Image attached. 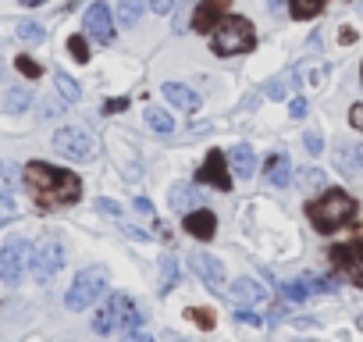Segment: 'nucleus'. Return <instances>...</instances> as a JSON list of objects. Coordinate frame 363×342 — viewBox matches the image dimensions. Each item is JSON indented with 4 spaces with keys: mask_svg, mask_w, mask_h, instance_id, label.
<instances>
[{
    "mask_svg": "<svg viewBox=\"0 0 363 342\" xmlns=\"http://www.w3.org/2000/svg\"><path fill=\"white\" fill-rule=\"evenodd\" d=\"M289 89H285V79H274L271 86H267V96H274V100H281Z\"/></svg>",
    "mask_w": 363,
    "mask_h": 342,
    "instance_id": "34",
    "label": "nucleus"
},
{
    "mask_svg": "<svg viewBox=\"0 0 363 342\" xmlns=\"http://www.w3.org/2000/svg\"><path fill=\"white\" fill-rule=\"evenodd\" d=\"M143 324V314L139 307L125 296V292H111L107 303L100 307V314L93 317V328L100 335H114V331H135Z\"/></svg>",
    "mask_w": 363,
    "mask_h": 342,
    "instance_id": "4",
    "label": "nucleus"
},
{
    "mask_svg": "<svg viewBox=\"0 0 363 342\" xmlns=\"http://www.w3.org/2000/svg\"><path fill=\"white\" fill-rule=\"evenodd\" d=\"M228 8H232V0H200V8L193 15V33H214Z\"/></svg>",
    "mask_w": 363,
    "mask_h": 342,
    "instance_id": "13",
    "label": "nucleus"
},
{
    "mask_svg": "<svg viewBox=\"0 0 363 342\" xmlns=\"http://www.w3.org/2000/svg\"><path fill=\"white\" fill-rule=\"evenodd\" d=\"M174 282H178V264H174V257H164L160 260V292H171Z\"/></svg>",
    "mask_w": 363,
    "mask_h": 342,
    "instance_id": "23",
    "label": "nucleus"
},
{
    "mask_svg": "<svg viewBox=\"0 0 363 342\" xmlns=\"http://www.w3.org/2000/svg\"><path fill=\"white\" fill-rule=\"evenodd\" d=\"M196 179H200V182H207V186H214V189H221V193H228V189H232L228 157H221V150H211V153H207V160H203V167L196 171Z\"/></svg>",
    "mask_w": 363,
    "mask_h": 342,
    "instance_id": "10",
    "label": "nucleus"
},
{
    "mask_svg": "<svg viewBox=\"0 0 363 342\" xmlns=\"http://www.w3.org/2000/svg\"><path fill=\"white\" fill-rule=\"evenodd\" d=\"M306 111H310V107H306V100H303V96H296V100L289 104V114H292V118H306Z\"/></svg>",
    "mask_w": 363,
    "mask_h": 342,
    "instance_id": "32",
    "label": "nucleus"
},
{
    "mask_svg": "<svg viewBox=\"0 0 363 342\" xmlns=\"http://www.w3.org/2000/svg\"><path fill=\"white\" fill-rule=\"evenodd\" d=\"M160 89H164V96H167L178 111H186V114H196V111H200V93H193L189 86H182V82H164Z\"/></svg>",
    "mask_w": 363,
    "mask_h": 342,
    "instance_id": "15",
    "label": "nucleus"
},
{
    "mask_svg": "<svg viewBox=\"0 0 363 342\" xmlns=\"http://www.w3.org/2000/svg\"><path fill=\"white\" fill-rule=\"evenodd\" d=\"M146 4H150V8L157 11V15H167V11L174 8V0H146Z\"/></svg>",
    "mask_w": 363,
    "mask_h": 342,
    "instance_id": "38",
    "label": "nucleus"
},
{
    "mask_svg": "<svg viewBox=\"0 0 363 342\" xmlns=\"http://www.w3.org/2000/svg\"><path fill=\"white\" fill-rule=\"evenodd\" d=\"M228 292H232L239 303H260V299H264V289H260L253 278H239V282H235Z\"/></svg>",
    "mask_w": 363,
    "mask_h": 342,
    "instance_id": "22",
    "label": "nucleus"
},
{
    "mask_svg": "<svg viewBox=\"0 0 363 342\" xmlns=\"http://www.w3.org/2000/svg\"><path fill=\"white\" fill-rule=\"evenodd\" d=\"M54 150H57L61 157H68V160H89V157L96 153V143H93V136L82 132V128H61V132L54 136Z\"/></svg>",
    "mask_w": 363,
    "mask_h": 342,
    "instance_id": "9",
    "label": "nucleus"
},
{
    "mask_svg": "<svg viewBox=\"0 0 363 342\" xmlns=\"http://www.w3.org/2000/svg\"><path fill=\"white\" fill-rule=\"evenodd\" d=\"M193 275L211 289V292H221L225 289V267H221V260L218 257H211V253H193Z\"/></svg>",
    "mask_w": 363,
    "mask_h": 342,
    "instance_id": "12",
    "label": "nucleus"
},
{
    "mask_svg": "<svg viewBox=\"0 0 363 342\" xmlns=\"http://www.w3.org/2000/svg\"><path fill=\"white\" fill-rule=\"evenodd\" d=\"M22 182H26L33 204L43 207V211L68 207V204H75L82 197V182H79L75 171H65V167H54V164H43V160L26 164Z\"/></svg>",
    "mask_w": 363,
    "mask_h": 342,
    "instance_id": "1",
    "label": "nucleus"
},
{
    "mask_svg": "<svg viewBox=\"0 0 363 342\" xmlns=\"http://www.w3.org/2000/svg\"><path fill=\"white\" fill-rule=\"evenodd\" d=\"M29 100H33V93L18 86V89H11V93H8V111H11V114H22V111L29 107Z\"/></svg>",
    "mask_w": 363,
    "mask_h": 342,
    "instance_id": "25",
    "label": "nucleus"
},
{
    "mask_svg": "<svg viewBox=\"0 0 363 342\" xmlns=\"http://www.w3.org/2000/svg\"><path fill=\"white\" fill-rule=\"evenodd\" d=\"M96 207H100V211H104V214H111V218H121V207H118V204H114V200H107V197H104V200H100V204H96Z\"/></svg>",
    "mask_w": 363,
    "mask_h": 342,
    "instance_id": "35",
    "label": "nucleus"
},
{
    "mask_svg": "<svg viewBox=\"0 0 363 342\" xmlns=\"http://www.w3.org/2000/svg\"><path fill=\"white\" fill-rule=\"evenodd\" d=\"M86 33L96 40V43H114V18H111V11H107V4L104 0H96V4L86 11Z\"/></svg>",
    "mask_w": 363,
    "mask_h": 342,
    "instance_id": "11",
    "label": "nucleus"
},
{
    "mask_svg": "<svg viewBox=\"0 0 363 342\" xmlns=\"http://www.w3.org/2000/svg\"><path fill=\"white\" fill-rule=\"evenodd\" d=\"M104 292H107V267H86V271L75 275V282H72V289L65 296V307L68 310H86Z\"/></svg>",
    "mask_w": 363,
    "mask_h": 342,
    "instance_id": "6",
    "label": "nucleus"
},
{
    "mask_svg": "<svg viewBox=\"0 0 363 342\" xmlns=\"http://www.w3.org/2000/svg\"><path fill=\"white\" fill-rule=\"evenodd\" d=\"M15 68H18L26 79H40V75H43V68H40L33 57H26V54H22V57H15Z\"/></svg>",
    "mask_w": 363,
    "mask_h": 342,
    "instance_id": "29",
    "label": "nucleus"
},
{
    "mask_svg": "<svg viewBox=\"0 0 363 342\" xmlns=\"http://www.w3.org/2000/svg\"><path fill=\"white\" fill-rule=\"evenodd\" d=\"M22 4H26V8H40V4H43V0H22Z\"/></svg>",
    "mask_w": 363,
    "mask_h": 342,
    "instance_id": "47",
    "label": "nucleus"
},
{
    "mask_svg": "<svg viewBox=\"0 0 363 342\" xmlns=\"http://www.w3.org/2000/svg\"><path fill=\"white\" fill-rule=\"evenodd\" d=\"M143 8H146V0H118V22H121V29H132L143 18Z\"/></svg>",
    "mask_w": 363,
    "mask_h": 342,
    "instance_id": "19",
    "label": "nucleus"
},
{
    "mask_svg": "<svg viewBox=\"0 0 363 342\" xmlns=\"http://www.w3.org/2000/svg\"><path fill=\"white\" fill-rule=\"evenodd\" d=\"M264 179H267L271 186H278V189L292 182V160H289L285 150H278V153L267 157V164H264Z\"/></svg>",
    "mask_w": 363,
    "mask_h": 342,
    "instance_id": "14",
    "label": "nucleus"
},
{
    "mask_svg": "<svg viewBox=\"0 0 363 342\" xmlns=\"http://www.w3.org/2000/svg\"><path fill=\"white\" fill-rule=\"evenodd\" d=\"M306 218H310V225L317 232L328 236V232H335V228H342V225H349L356 218V200L345 189H324L317 200H310Z\"/></svg>",
    "mask_w": 363,
    "mask_h": 342,
    "instance_id": "2",
    "label": "nucleus"
},
{
    "mask_svg": "<svg viewBox=\"0 0 363 342\" xmlns=\"http://www.w3.org/2000/svg\"><path fill=\"white\" fill-rule=\"evenodd\" d=\"M281 4H285V0H267V8H271V11H278Z\"/></svg>",
    "mask_w": 363,
    "mask_h": 342,
    "instance_id": "46",
    "label": "nucleus"
},
{
    "mask_svg": "<svg viewBox=\"0 0 363 342\" xmlns=\"http://www.w3.org/2000/svg\"><path fill=\"white\" fill-rule=\"evenodd\" d=\"M143 118H146V125H150L153 132H160V136H171V132H174V118H171L167 111H160V107H146Z\"/></svg>",
    "mask_w": 363,
    "mask_h": 342,
    "instance_id": "21",
    "label": "nucleus"
},
{
    "mask_svg": "<svg viewBox=\"0 0 363 342\" xmlns=\"http://www.w3.org/2000/svg\"><path fill=\"white\" fill-rule=\"evenodd\" d=\"M253 47H257V33H253V22L250 18L225 15L218 22V29L211 33V50L218 57H235V54H246Z\"/></svg>",
    "mask_w": 363,
    "mask_h": 342,
    "instance_id": "3",
    "label": "nucleus"
},
{
    "mask_svg": "<svg viewBox=\"0 0 363 342\" xmlns=\"http://www.w3.org/2000/svg\"><path fill=\"white\" fill-rule=\"evenodd\" d=\"M338 43H345V47H349V43H356V29H349V26H345V29L338 33Z\"/></svg>",
    "mask_w": 363,
    "mask_h": 342,
    "instance_id": "42",
    "label": "nucleus"
},
{
    "mask_svg": "<svg viewBox=\"0 0 363 342\" xmlns=\"http://www.w3.org/2000/svg\"><path fill=\"white\" fill-rule=\"evenodd\" d=\"M349 125L363 132V104H352V107H349Z\"/></svg>",
    "mask_w": 363,
    "mask_h": 342,
    "instance_id": "31",
    "label": "nucleus"
},
{
    "mask_svg": "<svg viewBox=\"0 0 363 342\" xmlns=\"http://www.w3.org/2000/svg\"><path fill=\"white\" fill-rule=\"evenodd\" d=\"M61 264H65V246H61L57 236H47L33 250V275H36V282H50L61 271Z\"/></svg>",
    "mask_w": 363,
    "mask_h": 342,
    "instance_id": "8",
    "label": "nucleus"
},
{
    "mask_svg": "<svg viewBox=\"0 0 363 342\" xmlns=\"http://www.w3.org/2000/svg\"><path fill=\"white\" fill-rule=\"evenodd\" d=\"M359 11H363V4H359Z\"/></svg>",
    "mask_w": 363,
    "mask_h": 342,
    "instance_id": "49",
    "label": "nucleus"
},
{
    "mask_svg": "<svg viewBox=\"0 0 363 342\" xmlns=\"http://www.w3.org/2000/svg\"><path fill=\"white\" fill-rule=\"evenodd\" d=\"M214 228H218V218H214V211H193V214H186V232L193 236V239H214Z\"/></svg>",
    "mask_w": 363,
    "mask_h": 342,
    "instance_id": "16",
    "label": "nucleus"
},
{
    "mask_svg": "<svg viewBox=\"0 0 363 342\" xmlns=\"http://www.w3.org/2000/svg\"><path fill=\"white\" fill-rule=\"evenodd\" d=\"M18 40H26V43H43L47 33H43V26H36V22H22V26H18Z\"/></svg>",
    "mask_w": 363,
    "mask_h": 342,
    "instance_id": "26",
    "label": "nucleus"
},
{
    "mask_svg": "<svg viewBox=\"0 0 363 342\" xmlns=\"http://www.w3.org/2000/svg\"><path fill=\"white\" fill-rule=\"evenodd\" d=\"M125 107H128V100L118 96V100H107V104H104V114H107V111H125Z\"/></svg>",
    "mask_w": 363,
    "mask_h": 342,
    "instance_id": "41",
    "label": "nucleus"
},
{
    "mask_svg": "<svg viewBox=\"0 0 363 342\" xmlns=\"http://www.w3.org/2000/svg\"><path fill=\"white\" fill-rule=\"evenodd\" d=\"M196 189L189 186V182H178V186H171V207L174 211H182V214H193V207H196Z\"/></svg>",
    "mask_w": 363,
    "mask_h": 342,
    "instance_id": "18",
    "label": "nucleus"
},
{
    "mask_svg": "<svg viewBox=\"0 0 363 342\" xmlns=\"http://www.w3.org/2000/svg\"><path fill=\"white\" fill-rule=\"evenodd\" d=\"M324 4H328V0H289V15L306 22V18H317L324 11Z\"/></svg>",
    "mask_w": 363,
    "mask_h": 342,
    "instance_id": "20",
    "label": "nucleus"
},
{
    "mask_svg": "<svg viewBox=\"0 0 363 342\" xmlns=\"http://www.w3.org/2000/svg\"><path fill=\"white\" fill-rule=\"evenodd\" d=\"M186 317H189V321H196L203 331H211V328H214V314H211L207 307H189V310H186Z\"/></svg>",
    "mask_w": 363,
    "mask_h": 342,
    "instance_id": "27",
    "label": "nucleus"
},
{
    "mask_svg": "<svg viewBox=\"0 0 363 342\" xmlns=\"http://www.w3.org/2000/svg\"><path fill=\"white\" fill-rule=\"evenodd\" d=\"M54 82H57V93H61L68 104H75V100H79V86H75V79H72V75L57 72V75H54Z\"/></svg>",
    "mask_w": 363,
    "mask_h": 342,
    "instance_id": "24",
    "label": "nucleus"
},
{
    "mask_svg": "<svg viewBox=\"0 0 363 342\" xmlns=\"http://www.w3.org/2000/svg\"><path fill=\"white\" fill-rule=\"evenodd\" d=\"M303 146H306V150H310V153H313V157H317V153H320V150H324V143H320V136H317V132H310V136H306V139H303Z\"/></svg>",
    "mask_w": 363,
    "mask_h": 342,
    "instance_id": "33",
    "label": "nucleus"
},
{
    "mask_svg": "<svg viewBox=\"0 0 363 342\" xmlns=\"http://www.w3.org/2000/svg\"><path fill=\"white\" fill-rule=\"evenodd\" d=\"M324 182V171L320 167H310V175H303V186H320Z\"/></svg>",
    "mask_w": 363,
    "mask_h": 342,
    "instance_id": "37",
    "label": "nucleus"
},
{
    "mask_svg": "<svg viewBox=\"0 0 363 342\" xmlns=\"http://www.w3.org/2000/svg\"><path fill=\"white\" fill-rule=\"evenodd\" d=\"M68 50H72V57H75L79 65L89 61V43H86V36H72V40H68Z\"/></svg>",
    "mask_w": 363,
    "mask_h": 342,
    "instance_id": "28",
    "label": "nucleus"
},
{
    "mask_svg": "<svg viewBox=\"0 0 363 342\" xmlns=\"http://www.w3.org/2000/svg\"><path fill=\"white\" fill-rule=\"evenodd\" d=\"M281 292H285L289 299H310V292H306L303 282H281Z\"/></svg>",
    "mask_w": 363,
    "mask_h": 342,
    "instance_id": "30",
    "label": "nucleus"
},
{
    "mask_svg": "<svg viewBox=\"0 0 363 342\" xmlns=\"http://www.w3.org/2000/svg\"><path fill=\"white\" fill-rule=\"evenodd\" d=\"M228 167L235 171L239 179H253V171H257V153H253V146H235L232 150V157H228Z\"/></svg>",
    "mask_w": 363,
    "mask_h": 342,
    "instance_id": "17",
    "label": "nucleus"
},
{
    "mask_svg": "<svg viewBox=\"0 0 363 342\" xmlns=\"http://www.w3.org/2000/svg\"><path fill=\"white\" fill-rule=\"evenodd\" d=\"M235 317H239L242 324H260V317H257L250 307H239V310H235Z\"/></svg>",
    "mask_w": 363,
    "mask_h": 342,
    "instance_id": "36",
    "label": "nucleus"
},
{
    "mask_svg": "<svg viewBox=\"0 0 363 342\" xmlns=\"http://www.w3.org/2000/svg\"><path fill=\"white\" fill-rule=\"evenodd\" d=\"M4 214H15V204H11V193H0V218Z\"/></svg>",
    "mask_w": 363,
    "mask_h": 342,
    "instance_id": "39",
    "label": "nucleus"
},
{
    "mask_svg": "<svg viewBox=\"0 0 363 342\" xmlns=\"http://www.w3.org/2000/svg\"><path fill=\"white\" fill-rule=\"evenodd\" d=\"M29 267H33V246H29V239L11 236L4 246H0V282H4V285H18Z\"/></svg>",
    "mask_w": 363,
    "mask_h": 342,
    "instance_id": "7",
    "label": "nucleus"
},
{
    "mask_svg": "<svg viewBox=\"0 0 363 342\" xmlns=\"http://www.w3.org/2000/svg\"><path fill=\"white\" fill-rule=\"evenodd\" d=\"M356 328H359V331H363V314H359V317H356Z\"/></svg>",
    "mask_w": 363,
    "mask_h": 342,
    "instance_id": "48",
    "label": "nucleus"
},
{
    "mask_svg": "<svg viewBox=\"0 0 363 342\" xmlns=\"http://www.w3.org/2000/svg\"><path fill=\"white\" fill-rule=\"evenodd\" d=\"M135 207H139L143 214H153V207H150V200H146V197H139V200H135Z\"/></svg>",
    "mask_w": 363,
    "mask_h": 342,
    "instance_id": "43",
    "label": "nucleus"
},
{
    "mask_svg": "<svg viewBox=\"0 0 363 342\" xmlns=\"http://www.w3.org/2000/svg\"><path fill=\"white\" fill-rule=\"evenodd\" d=\"M164 338H167V342H189V338H182V335H174V331H167Z\"/></svg>",
    "mask_w": 363,
    "mask_h": 342,
    "instance_id": "45",
    "label": "nucleus"
},
{
    "mask_svg": "<svg viewBox=\"0 0 363 342\" xmlns=\"http://www.w3.org/2000/svg\"><path fill=\"white\" fill-rule=\"evenodd\" d=\"M0 175H4V182H15V179H18V167L4 160V167H0Z\"/></svg>",
    "mask_w": 363,
    "mask_h": 342,
    "instance_id": "40",
    "label": "nucleus"
},
{
    "mask_svg": "<svg viewBox=\"0 0 363 342\" xmlns=\"http://www.w3.org/2000/svg\"><path fill=\"white\" fill-rule=\"evenodd\" d=\"M128 342H153V338H150V335H143V331H132V335H128Z\"/></svg>",
    "mask_w": 363,
    "mask_h": 342,
    "instance_id": "44",
    "label": "nucleus"
},
{
    "mask_svg": "<svg viewBox=\"0 0 363 342\" xmlns=\"http://www.w3.org/2000/svg\"><path fill=\"white\" fill-rule=\"evenodd\" d=\"M328 260H331V267H335L338 275H345L352 285L363 289V225L352 228V236H349L345 243H335V246L328 250Z\"/></svg>",
    "mask_w": 363,
    "mask_h": 342,
    "instance_id": "5",
    "label": "nucleus"
}]
</instances>
